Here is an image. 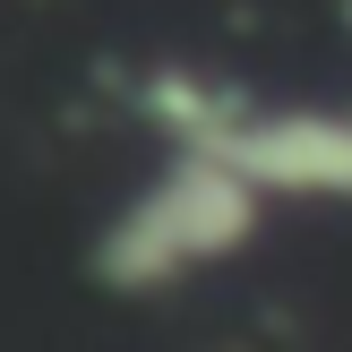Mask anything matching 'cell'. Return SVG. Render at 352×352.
<instances>
[{
	"instance_id": "1",
	"label": "cell",
	"mask_w": 352,
	"mask_h": 352,
	"mask_svg": "<svg viewBox=\"0 0 352 352\" xmlns=\"http://www.w3.org/2000/svg\"><path fill=\"white\" fill-rule=\"evenodd\" d=\"M267 215H275V206L258 198L241 172H223L215 155L164 146L155 172L95 223L86 275H95L112 301H164V292L232 267V258L267 232Z\"/></svg>"
}]
</instances>
